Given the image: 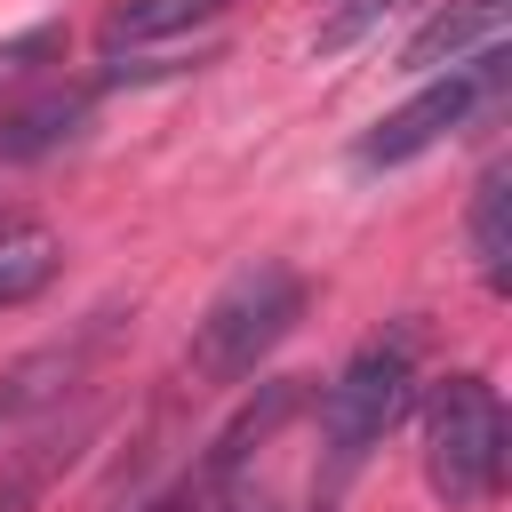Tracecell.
Returning <instances> with one entry per match:
<instances>
[{
    "instance_id": "52a82bcc",
    "label": "cell",
    "mask_w": 512,
    "mask_h": 512,
    "mask_svg": "<svg viewBox=\"0 0 512 512\" xmlns=\"http://www.w3.org/2000/svg\"><path fill=\"white\" fill-rule=\"evenodd\" d=\"M480 48H504V0H448L400 40V72H448Z\"/></svg>"
},
{
    "instance_id": "6da1fadb",
    "label": "cell",
    "mask_w": 512,
    "mask_h": 512,
    "mask_svg": "<svg viewBox=\"0 0 512 512\" xmlns=\"http://www.w3.org/2000/svg\"><path fill=\"white\" fill-rule=\"evenodd\" d=\"M416 360H424V328L416 320H392L376 328L344 368L336 384L320 392V464H312V512H336L344 488L360 480V464L384 448V432L408 416L416 400Z\"/></svg>"
},
{
    "instance_id": "7c38bea8",
    "label": "cell",
    "mask_w": 512,
    "mask_h": 512,
    "mask_svg": "<svg viewBox=\"0 0 512 512\" xmlns=\"http://www.w3.org/2000/svg\"><path fill=\"white\" fill-rule=\"evenodd\" d=\"M72 448H80V432H40V440L8 448V456H0V512H40V496H48L56 472L72 464Z\"/></svg>"
},
{
    "instance_id": "9c48e42d",
    "label": "cell",
    "mask_w": 512,
    "mask_h": 512,
    "mask_svg": "<svg viewBox=\"0 0 512 512\" xmlns=\"http://www.w3.org/2000/svg\"><path fill=\"white\" fill-rule=\"evenodd\" d=\"M232 0H112L96 40L112 56H136V48H160V40H192L200 24H216Z\"/></svg>"
},
{
    "instance_id": "ba28073f",
    "label": "cell",
    "mask_w": 512,
    "mask_h": 512,
    "mask_svg": "<svg viewBox=\"0 0 512 512\" xmlns=\"http://www.w3.org/2000/svg\"><path fill=\"white\" fill-rule=\"evenodd\" d=\"M96 344H104V320H88L80 336H56V344L24 352L16 368H0V424H16V416H32V408L64 400V392H72V376L88 368V352H96Z\"/></svg>"
},
{
    "instance_id": "4fadbf2b",
    "label": "cell",
    "mask_w": 512,
    "mask_h": 512,
    "mask_svg": "<svg viewBox=\"0 0 512 512\" xmlns=\"http://www.w3.org/2000/svg\"><path fill=\"white\" fill-rule=\"evenodd\" d=\"M48 56H64V24H32V32L0 40V96H8V88H24Z\"/></svg>"
},
{
    "instance_id": "5b68a950",
    "label": "cell",
    "mask_w": 512,
    "mask_h": 512,
    "mask_svg": "<svg viewBox=\"0 0 512 512\" xmlns=\"http://www.w3.org/2000/svg\"><path fill=\"white\" fill-rule=\"evenodd\" d=\"M96 112V88H72V80H24L0 96V168H24V160H48L64 152Z\"/></svg>"
},
{
    "instance_id": "8fae6325",
    "label": "cell",
    "mask_w": 512,
    "mask_h": 512,
    "mask_svg": "<svg viewBox=\"0 0 512 512\" xmlns=\"http://www.w3.org/2000/svg\"><path fill=\"white\" fill-rule=\"evenodd\" d=\"M56 272H64V240L48 224H32V216H0V312L48 296Z\"/></svg>"
},
{
    "instance_id": "277c9868",
    "label": "cell",
    "mask_w": 512,
    "mask_h": 512,
    "mask_svg": "<svg viewBox=\"0 0 512 512\" xmlns=\"http://www.w3.org/2000/svg\"><path fill=\"white\" fill-rule=\"evenodd\" d=\"M496 96H504V48H480L472 64L424 72V88H416L408 104H392V112L352 144V160H360V168H408L416 152H432V144H448L456 128H472Z\"/></svg>"
},
{
    "instance_id": "30bf717a",
    "label": "cell",
    "mask_w": 512,
    "mask_h": 512,
    "mask_svg": "<svg viewBox=\"0 0 512 512\" xmlns=\"http://www.w3.org/2000/svg\"><path fill=\"white\" fill-rule=\"evenodd\" d=\"M464 232H472V264H480L488 296H504V288H512V160H488V168H480Z\"/></svg>"
},
{
    "instance_id": "7a4b0ae2",
    "label": "cell",
    "mask_w": 512,
    "mask_h": 512,
    "mask_svg": "<svg viewBox=\"0 0 512 512\" xmlns=\"http://www.w3.org/2000/svg\"><path fill=\"white\" fill-rule=\"evenodd\" d=\"M304 304H312V288H304V272L296 264H248V272H232L216 296H208V312L192 320V376H208V384H240V376H256L280 344H288V328L304 320Z\"/></svg>"
},
{
    "instance_id": "8992f818",
    "label": "cell",
    "mask_w": 512,
    "mask_h": 512,
    "mask_svg": "<svg viewBox=\"0 0 512 512\" xmlns=\"http://www.w3.org/2000/svg\"><path fill=\"white\" fill-rule=\"evenodd\" d=\"M312 408V384L304 376H264L224 424H216V440H208V456H200V488H224V480H240V464L288 424V416H304Z\"/></svg>"
},
{
    "instance_id": "3957f363",
    "label": "cell",
    "mask_w": 512,
    "mask_h": 512,
    "mask_svg": "<svg viewBox=\"0 0 512 512\" xmlns=\"http://www.w3.org/2000/svg\"><path fill=\"white\" fill-rule=\"evenodd\" d=\"M504 400L480 368H456L424 400V488L448 512H472L504 488Z\"/></svg>"
},
{
    "instance_id": "5bb4252c",
    "label": "cell",
    "mask_w": 512,
    "mask_h": 512,
    "mask_svg": "<svg viewBox=\"0 0 512 512\" xmlns=\"http://www.w3.org/2000/svg\"><path fill=\"white\" fill-rule=\"evenodd\" d=\"M208 496H216V512H280L272 488H240V480H224V488H208Z\"/></svg>"
},
{
    "instance_id": "9a60e30c",
    "label": "cell",
    "mask_w": 512,
    "mask_h": 512,
    "mask_svg": "<svg viewBox=\"0 0 512 512\" xmlns=\"http://www.w3.org/2000/svg\"><path fill=\"white\" fill-rule=\"evenodd\" d=\"M136 512H208V488H200V480H176V488H160V496L136 504Z\"/></svg>"
}]
</instances>
